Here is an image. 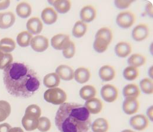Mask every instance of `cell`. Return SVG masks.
I'll return each mask as SVG.
<instances>
[{"instance_id":"obj_1","label":"cell","mask_w":153,"mask_h":132,"mask_svg":"<svg viewBox=\"0 0 153 132\" xmlns=\"http://www.w3.org/2000/svg\"><path fill=\"white\" fill-rule=\"evenodd\" d=\"M3 80L8 92L15 97L28 98L40 88L37 74L25 63L14 62L4 69Z\"/></svg>"},{"instance_id":"obj_2","label":"cell","mask_w":153,"mask_h":132,"mask_svg":"<svg viewBox=\"0 0 153 132\" xmlns=\"http://www.w3.org/2000/svg\"><path fill=\"white\" fill-rule=\"evenodd\" d=\"M55 123L60 132H88L91 128V119L84 106L65 102L58 109Z\"/></svg>"},{"instance_id":"obj_3","label":"cell","mask_w":153,"mask_h":132,"mask_svg":"<svg viewBox=\"0 0 153 132\" xmlns=\"http://www.w3.org/2000/svg\"><path fill=\"white\" fill-rule=\"evenodd\" d=\"M45 100L55 105H61L67 99L66 92L61 88H54L47 90L44 94Z\"/></svg>"},{"instance_id":"obj_4","label":"cell","mask_w":153,"mask_h":132,"mask_svg":"<svg viewBox=\"0 0 153 132\" xmlns=\"http://www.w3.org/2000/svg\"><path fill=\"white\" fill-rule=\"evenodd\" d=\"M136 16L130 11H124L120 13L116 17V23L123 29H128L134 25Z\"/></svg>"},{"instance_id":"obj_5","label":"cell","mask_w":153,"mask_h":132,"mask_svg":"<svg viewBox=\"0 0 153 132\" xmlns=\"http://www.w3.org/2000/svg\"><path fill=\"white\" fill-rule=\"evenodd\" d=\"M100 94L104 101L113 103L118 97V89L113 85L106 84L102 87Z\"/></svg>"},{"instance_id":"obj_6","label":"cell","mask_w":153,"mask_h":132,"mask_svg":"<svg viewBox=\"0 0 153 132\" xmlns=\"http://www.w3.org/2000/svg\"><path fill=\"white\" fill-rule=\"evenodd\" d=\"M150 34V28L147 24L141 23L136 25L133 31L131 36L134 41L141 42L149 37Z\"/></svg>"},{"instance_id":"obj_7","label":"cell","mask_w":153,"mask_h":132,"mask_svg":"<svg viewBox=\"0 0 153 132\" xmlns=\"http://www.w3.org/2000/svg\"><path fill=\"white\" fill-rule=\"evenodd\" d=\"M130 126L137 131H143L147 129L149 125V120L144 114H138L133 116L130 120Z\"/></svg>"},{"instance_id":"obj_8","label":"cell","mask_w":153,"mask_h":132,"mask_svg":"<svg viewBox=\"0 0 153 132\" xmlns=\"http://www.w3.org/2000/svg\"><path fill=\"white\" fill-rule=\"evenodd\" d=\"M32 49L37 52H42L49 46L48 39L44 36L38 35L32 38L30 43Z\"/></svg>"},{"instance_id":"obj_9","label":"cell","mask_w":153,"mask_h":132,"mask_svg":"<svg viewBox=\"0 0 153 132\" xmlns=\"http://www.w3.org/2000/svg\"><path fill=\"white\" fill-rule=\"evenodd\" d=\"M70 42V37L64 34L55 35L51 40V44L53 48L57 50H63Z\"/></svg>"},{"instance_id":"obj_10","label":"cell","mask_w":153,"mask_h":132,"mask_svg":"<svg viewBox=\"0 0 153 132\" xmlns=\"http://www.w3.org/2000/svg\"><path fill=\"white\" fill-rule=\"evenodd\" d=\"M140 108V103L137 98L127 97L123 103V110L128 115H132L137 113Z\"/></svg>"},{"instance_id":"obj_11","label":"cell","mask_w":153,"mask_h":132,"mask_svg":"<svg viewBox=\"0 0 153 132\" xmlns=\"http://www.w3.org/2000/svg\"><path fill=\"white\" fill-rule=\"evenodd\" d=\"M81 21L85 23L93 21L97 17V10L91 5H87L83 7L79 13Z\"/></svg>"},{"instance_id":"obj_12","label":"cell","mask_w":153,"mask_h":132,"mask_svg":"<svg viewBox=\"0 0 153 132\" xmlns=\"http://www.w3.org/2000/svg\"><path fill=\"white\" fill-rule=\"evenodd\" d=\"M114 51L117 57L124 58L131 54L133 48L130 43L126 41H121L116 44Z\"/></svg>"},{"instance_id":"obj_13","label":"cell","mask_w":153,"mask_h":132,"mask_svg":"<svg viewBox=\"0 0 153 132\" xmlns=\"http://www.w3.org/2000/svg\"><path fill=\"white\" fill-rule=\"evenodd\" d=\"M39 118L37 116L25 114L22 119V125L27 131H33L38 128Z\"/></svg>"},{"instance_id":"obj_14","label":"cell","mask_w":153,"mask_h":132,"mask_svg":"<svg viewBox=\"0 0 153 132\" xmlns=\"http://www.w3.org/2000/svg\"><path fill=\"white\" fill-rule=\"evenodd\" d=\"M84 106L90 114H97L100 113L103 108L102 102L97 97H93L86 100Z\"/></svg>"},{"instance_id":"obj_15","label":"cell","mask_w":153,"mask_h":132,"mask_svg":"<svg viewBox=\"0 0 153 132\" xmlns=\"http://www.w3.org/2000/svg\"><path fill=\"white\" fill-rule=\"evenodd\" d=\"M56 73L63 80L70 81L74 79V71L73 69L66 65H61L56 69Z\"/></svg>"},{"instance_id":"obj_16","label":"cell","mask_w":153,"mask_h":132,"mask_svg":"<svg viewBox=\"0 0 153 132\" xmlns=\"http://www.w3.org/2000/svg\"><path fill=\"white\" fill-rule=\"evenodd\" d=\"M27 29L32 35H38L43 29V24L38 17H32L28 20L26 24Z\"/></svg>"},{"instance_id":"obj_17","label":"cell","mask_w":153,"mask_h":132,"mask_svg":"<svg viewBox=\"0 0 153 132\" xmlns=\"http://www.w3.org/2000/svg\"><path fill=\"white\" fill-rule=\"evenodd\" d=\"M41 19L47 25H52L54 24L58 19L57 11L52 7H47L44 8L41 13Z\"/></svg>"},{"instance_id":"obj_18","label":"cell","mask_w":153,"mask_h":132,"mask_svg":"<svg viewBox=\"0 0 153 132\" xmlns=\"http://www.w3.org/2000/svg\"><path fill=\"white\" fill-rule=\"evenodd\" d=\"M98 75L102 81L109 82L114 79L116 72L113 66L105 65L100 68L98 71Z\"/></svg>"},{"instance_id":"obj_19","label":"cell","mask_w":153,"mask_h":132,"mask_svg":"<svg viewBox=\"0 0 153 132\" xmlns=\"http://www.w3.org/2000/svg\"><path fill=\"white\" fill-rule=\"evenodd\" d=\"M16 22V16L11 11L0 13V28L8 29L13 26Z\"/></svg>"},{"instance_id":"obj_20","label":"cell","mask_w":153,"mask_h":132,"mask_svg":"<svg viewBox=\"0 0 153 132\" xmlns=\"http://www.w3.org/2000/svg\"><path fill=\"white\" fill-rule=\"evenodd\" d=\"M74 78L78 83L84 84L90 79L91 72L88 68L81 66L78 68L76 71H74Z\"/></svg>"},{"instance_id":"obj_21","label":"cell","mask_w":153,"mask_h":132,"mask_svg":"<svg viewBox=\"0 0 153 132\" xmlns=\"http://www.w3.org/2000/svg\"><path fill=\"white\" fill-rule=\"evenodd\" d=\"M95 38L110 44L113 39V34L112 30L108 27H102L96 32Z\"/></svg>"},{"instance_id":"obj_22","label":"cell","mask_w":153,"mask_h":132,"mask_svg":"<svg viewBox=\"0 0 153 132\" xmlns=\"http://www.w3.org/2000/svg\"><path fill=\"white\" fill-rule=\"evenodd\" d=\"M49 2L53 5L55 10L60 14L68 13L71 8V2L69 0H57L49 1Z\"/></svg>"},{"instance_id":"obj_23","label":"cell","mask_w":153,"mask_h":132,"mask_svg":"<svg viewBox=\"0 0 153 132\" xmlns=\"http://www.w3.org/2000/svg\"><path fill=\"white\" fill-rule=\"evenodd\" d=\"M91 128L93 132H107L109 130L110 125L107 119L100 117L91 123Z\"/></svg>"},{"instance_id":"obj_24","label":"cell","mask_w":153,"mask_h":132,"mask_svg":"<svg viewBox=\"0 0 153 132\" xmlns=\"http://www.w3.org/2000/svg\"><path fill=\"white\" fill-rule=\"evenodd\" d=\"M16 13L19 17L22 18H27L29 17L31 14V6L27 2H21L17 5Z\"/></svg>"},{"instance_id":"obj_25","label":"cell","mask_w":153,"mask_h":132,"mask_svg":"<svg viewBox=\"0 0 153 132\" xmlns=\"http://www.w3.org/2000/svg\"><path fill=\"white\" fill-rule=\"evenodd\" d=\"M60 83V78L56 72L50 73L44 76V85L48 88H57Z\"/></svg>"},{"instance_id":"obj_26","label":"cell","mask_w":153,"mask_h":132,"mask_svg":"<svg viewBox=\"0 0 153 132\" xmlns=\"http://www.w3.org/2000/svg\"><path fill=\"white\" fill-rule=\"evenodd\" d=\"M88 26L86 23L81 20L77 21L72 29L73 35L76 38H81L85 35Z\"/></svg>"},{"instance_id":"obj_27","label":"cell","mask_w":153,"mask_h":132,"mask_svg":"<svg viewBox=\"0 0 153 132\" xmlns=\"http://www.w3.org/2000/svg\"><path fill=\"white\" fill-rule=\"evenodd\" d=\"M79 94L81 98L84 100H88L95 97L97 94L96 88L91 85H87L82 86L79 90Z\"/></svg>"},{"instance_id":"obj_28","label":"cell","mask_w":153,"mask_h":132,"mask_svg":"<svg viewBox=\"0 0 153 132\" xmlns=\"http://www.w3.org/2000/svg\"><path fill=\"white\" fill-rule=\"evenodd\" d=\"M127 62L129 66L138 68L146 63L147 59L146 57L141 54H133L128 58Z\"/></svg>"},{"instance_id":"obj_29","label":"cell","mask_w":153,"mask_h":132,"mask_svg":"<svg viewBox=\"0 0 153 132\" xmlns=\"http://www.w3.org/2000/svg\"><path fill=\"white\" fill-rule=\"evenodd\" d=\"M16 48V44L12 38H2L0 41V51L4 53L10 54Z\"/></svg>"},{"instance_id":"obj_30","label":"cell","mask_w":153,"mask_h":132,"mask_svg":"<svg viewBox=\"0 0 153 132\" xmlns=\"http://www.w3.org/2000/svg\"><path fill=\"white\" fill-rule=\"evenodd\" d=\"M140 89L138 86L134 83L127 85L123 90V94L126 98H137L140 96Z\"/></svg>"},{"instance_id":"obj_31","label":"cell","mask_w":153,"mask_h":132,"mask_svg":"<svg viewBox=\"0 0 153 132\" xmlns=\"http://www.w3.org/2000/svg\"><path fill=\"white\" fill-rule=\"evenodd\" d=\"M33 35L28 31H24L18 34L17 37V42L21 47H27L30 45Z\"/></svg>"},{"instance_id":"obj_32","label":"cell","mask_w":153,"mask_h":132,"mask_svg":"<svg viewBox=\"0 0 153 132\" xmlns=\"http://www.w3.org/2000/svg\"><path fill=\"white\" fill-rule=\"evenodd\" d=\"M140 74L139 70L137 68L132 66H128L124 71L123 75L125 79L128 81H132L136 79Z\"/></svg>"},{"instance_id":"obj_33","label":"cell","mask_w":153,"mask_h":132,"mask_svg":"<svg viewBox=\"0 0 153 132\" xmlns=\"http://www.w3.org/2000/svg\"><path fill=\"white\" fill-rule=\"evenodd\" d=\"M11 112L10 104L5 100H0V122L7 119Z\"/></svg>"},{"instance_id":"obj_34","label":"cell","mask_w":153,"mask_h":132,"mask_svg":"<svg viewBox=\"0 0 153 132\" xmlns=\"http://www.w3.org/2000/svg\"><path fill=\"white\" fill-rule=\"evenodd\" d=\"M141 91L146 94H152L153 93V80L150 78H144L140 82Z\"/></svg>"},{"instance_id":"obj_35","label":"cell","mask_w":153,"mask_h":132,"mask_svg":"<svg viewBox=\"0 0 153 132\" xmlns=\"http://www.w3.org/2000/svg\"><path fill=\"white\" fill-rule=\"evenodd\" d=\"M13 57L11 54L4 53L0 51V69H4L13 63Z\"/></svg>"},{"instance_id":"obj_36","label":"cell","mask_w":153,"mask_h":132,"mask_svg":"<svg viewBox=\"0 0 153 132\" xmlns=\"http://www.w3.org/2000/svg\"><path fill=\"white\" fill-rule=\"evenodd\" d=\"M51 128V121L47 117H40L39 118L38 123V131L41 132H47Z\"/></svg>"},{"instance_id":"obj_37","label":"cell","mask_w":153,"mask_h":132,"mask_svg":"<svg viewBox=\"0 0 153 132\" xmlns=\"http://www.w3.org/2000/svg\"><path fill=\"white\" fill-rule=\"evenodd\" d=\"M76 51V45L73 41H70L67 46L62 50V55L67 59H71L75 55Z\"/></svg>"},{"instance_id":"obj_38","label":"cell","mask_w":153,"mask_h":132,"mask_svg":"<svg viewBox=\"0 0 153 132\" xmlns=\"http://www.w3.org/2000/svg\"><path fill=\"white\" fill-rule=\"evenodd\" d=\"M109 45V44L97 38H95L93 43L94 49L98 53H103L105 52Z\"/></svg>"},{"instance_id":"obj_39","label":"cell","mask_w":153,"mask_h":132,"mask_svg":"<svg viewBox=\"0 0 153 132\" xmlns=\"http://www.w3.org/2000/svg\"><path fill=\"white\" fill-rule=\"evenodd\" d=\"M25 114L33 115L37 116L38 117H40V116L41 114V109L39 108V106H38L37 105H30L27 108Z\"/></svg>"},{"instance_id":"obj_40","label":"cell","mask_w":153,"mask_h":132,"mask_svg":"<svg viewBox=\"0 0 153 132\" xmlns=\"http://www.w3.org/2000/svg\"><path fill=\"white\" fill-rule=\"evenodd\" d=\"M133 2L134 1L131 0H115L114 4L117 8L124 10L128 8Z\"/></svg>"},{"instance_id":"obj_41","label":"cell","mask_w":153,"mask_h":132,"mask_svg":"<svg viewBox=\"0 0 153 132\" xmlns=\"http://www.w3.org/2000/svg\"><path fill=\"white\" fill-rule=\"evenodd\" d=\"M11 129V126L8 123H4L0 124V132H9Z\"/></svg>"},{"instance_id":"obj_42","label":"cell","mask_w":153,"mask_h":132,"mask_svg":"<svg viewBox=\"0 0 153 132\" xmlns=\"http://www.w3.org/2000/svg\"><path fill=\"white\" fill-rule=\"evenodd\" d=\"M146 13L148 15L153 17V5L150 2H148L147 4L146 5Z\"/></svg>"},{"instance_id":"obj_43","label":"cell","mask_w":153,"mask_h":132,"mask_svg":"<svg viewBox=\"0 0 153 132\" xmlns=\"http://www.w3.org/2000/svg\"><path fill=\"white\" fill-rule=\"evenodd\" d=\"M11 1L9 0L0 1V10L7 9L10 5Z\"/></svg>"},{"instance_id":"obj_44","label":"cell","mask_w":153,"mask_h":132,"mask_svg":"<svg viewBox=\"0 0 153 132\" xmlns=\"http://www.w3.org/2000/svg\"><path fill=\"white\" fill-rule=\"evenodd\" d=\"M153 106H150L147 111V118L149 119L152 122H153Z\"/></svg>"},{"instance_id":"obj_45","label":"cell","mask_w":153,"mask_h":132,"mask_svg":"<svg viewBox=\"0 0 153 132\" xmlns=\"http://www.w3.org/2000/svg\"><path fill=\"white\" fill-rule=\"evenodd\" d=\"M9 132H24V131L21 128L19 127H16V128H11Z\"/></svg>"},{"instance_id":"obj_46","label":"cell","mask_w":153,"mask_h":132,"mask_svg":"<svg viewBox=\"0 0 153 132\" xmlns=\"http://www.w3.org/2000/svg\"><path fill=\"white\" fill-rule=\"evenodd\" d=\"M121 132H134V131H131V130H130V129H126V130H124V131H123Z\"/></svg>"}]
</instances>
